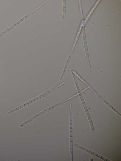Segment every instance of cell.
Here are the masks:
<instances>
[{
    "label": "cell",
    "instance_id": "obj_1",
    "mask_svg": "<svg viewBox=\"0 0 121 161\" xmlns=\"http://www.w3.org/2000/svg\"><path fill=\"white\" fill-rule=\"evenodd\" d=\"M73 145L78 148H80L85 151L88 152L97 157L105 161H110L108 159L103 157L99 155L96 153L92 151L89 149H88L85 148L75 143H73Z\"/></svg>",
    "mask_w": 121,
    "mask_h": 161
},
{
    "label": "cell",
    "instance_id": "obj_2",
    "mask_svg": "<svg viewBox=\"0 0 121 161\" xmlns=\"http://www.w3.org/2000/svg\"><path fill=\"white\" fill-rule=\"evenodd\" d=\"M72 72L82 82L89 88L97 96L99 94L96 92L75 71L73 70L71 67L70 68Z\"/></svg>",
    "mask_w": 121,
    "mask_h": 161
},
{
    "label": "cell",
    "instance_id": "obj_3",
    "mask_svg": "<svg viewBox=\"0 0 121 161\" xmlns=\"http://www.w3.org/2000/svg\"><path fill=\"white\" fill-rule=\"evenodd\" d=\"M83 37L88 70L90 72L91 71V69L90 65L86 36H83Z\"/></svg>",
    "mask_w": 121,
    "mask_h": 161
},
{
    "label": "cell",
    "instance_id": "obj_4",
    "mask_svg": "<svg viewBox=\"0 0 121 161\" xmlns=\"http://www.w3.org/2000/svg\"><path fill=\"white\" fill-rule=\"evenodd\" d=\"M81 101L82 102V105L84 109L86 115L87 116L88 119L89 120V122L90 123L91 126V130L92 131H93L94 130L93 125L91 118L90 116V114L86 105L85 102L84 101V100H83Z\"/></svg>",
    "mask_w": 121,
    "mask_h": 161
},
{
    "label": "cell",
    "instance_id": "obj_5",
    "mask_svg": "<svg viewBox=\"0 0 121 161\" xmlns=\"http://www.w3.org/2000/svg\"><path fill=\"white\" fill-rule=\"evenodd\" d=\"M65 81H63L59 83L48 91H47L44 93H43V94L44 97L47 96L48 94L57 89L58 88H59L63 85H64L65 84Z\"/></svg>",
    "mask_w": 121,
    "mask_h": 161
},
{
    "label": "cell",
    "instance_id": "obj_6",
    "mask_svg": "<svg viewBox=\"0 0 121 161\" xmlns=\"http://www.w3.org/2000/svg\"><path fill=\"white\" fill-rule=\"evenodd\" d=\"M45 3H43L41 5H40L39 6L37 7L36 8L33 10L31 12L29 13H28L24 17H23V18L21 19L19 21H18L19 23H21L23 21H24L25 19H26V18L29 17L31 14H32L34 12H35L38 10L39 8L41 7Z\"/></svg>",
    "mask_w": 121,
    "mask_h": 161
},
{
    "label": "cell",
    "instance_id": "obj_7",
    "mask_svg": "<svg viewBox=\"0 0 121 161\" xmlns=\"http://www.w3.org/2000/svg\"><path fill=\"white\" fill-rule=\"evenodd\" d=\"M82 24H81L80 26V27L79 28V29L77 33L76 38H75L74 41V42L72 46L71 51L70 52V53H73V51L75 47V45L78 40L80 34V32L81 31V30L82 29Z\"/></svg>",
    "mask_w": 121,
    "mask_h": 161
},
{
    "label": "cell",
    "instance_id": "obj_8",
    "mask_svg": "<svg viewBox=\"0 0 121 161\" xmlns=\"http://www.w3.org/2000/svg\"><path fill=\"white\" fill-rule=\"evenodd\" d=\"M42 114L41 112H39V113L36 114L35 116L29 119L22 123L20 125V127H23L32 121L33 120H34L37 117H38Z\"/></svg>",
    "mask_w": 121,
    "mask_h": 161
},
{
    "label": "cell",
    "instance_id": "obj_9",
    "mask_svg": "<svg viewBox=\"0 0 121 161\" xmlns=\"http://www.w3.org/2000/svg\"><path fill=\"white\" fill-rule=\"evenodd\" d=\"M28 105V104L27 103H25L24 104L21 105V106L15 108V109H13V110H11L10 111L8 112H7V113L8 114H9L10 113H12L13 112H14L17 110L21 108H22L27 106Z\"/></svg>",
    "mask_w": 121,
    "mask_h": 161
},
{
    "label": "cell",
    "instance_id": "obj_10",
    "mask_svg": "<svg viewBox=\"0 0 121 161\" xmlns=\"http://www.w3.org/2000/svg\"><path fill=\"white\" fill-rule=\"evenodd\" d=\"M63 12L62 19H63L65 17L66 14V3L65 0H63Z\"/></svg>",
    "mask_w": 121,
    "mask_h": 161
},
{
    "label": "cell",
    "instance_id": "obj_11",
    "mask_svg": "<svg viewBox=\"0 0 121 161\" xmlns=\"http://www.w3.org/2000/svg\"><path fill=\"white\" fill-rule=\"evenodd\" d=\"M79 95V94L78 93L76 94L73 95L72 96L68 98L67 99H65L61 102H59L60 104L61 105L63 103L67 102L68 101L71 99H72L75 97L77 96V95Z\"/></svg>",
    "mask_w": 121,
    "mask_h": 161
},
{
    "label": "cell",
    "instance_id": "obj_12",
    "mask_svg": "<svg viewBox=\"0 0 121 161\" xmlns=\"http://www.w3.org/2000/svg\"><path fill=\"white\" fill-rule=\"evenodd\" d=\"M72 74L74 81V82L75 83V84L76 86V87L77 89V90L78 91V93H80V92H81L80 91V89L79 87L78 86V83L76 77L75 76V75H74V74L72 72Z\"/></svg>",
    "mask_w": 121,
    "mask_h": 161
},
{
    "label": "cell",
    "instance_id": "obj_13",
    "mask_svg": "<svg viewBox=\"0 0 121 161\" xmlns=\"http://www.w3.org/2000/svg\"><path fill=\"white\" fill-rule=\"evenodd\" d=\"M98 1L95 4V6H94V7L93 8H92V9L91 10V12H90L89 14V15L86 18V20L90 16V15L91 14V13H92V12H93V11L94 10V9L95 8V7H96V6H97V5L98 3H99V1L98 0Z\"/></svg>",
    "mask_w": 121,
    "mask_h": 161
},
{
    "label": "cell",
    "instance_id": "obj_14",
    "mask_svg": "<svg viewBox=\"0 0 121 161\" xmlns=\"http://www.w3.org/2000/svg\"><path fill=\"white\" fill-rule=\"evenodd\" d=\"M79 7L80 10V13L81 14V16L82 20L83 19V14L82 13V6L81 5V1L80 0H79Z\"/></svg>",
    "mask_w": 121,
    "mask_h": 161
}]
</instances>
